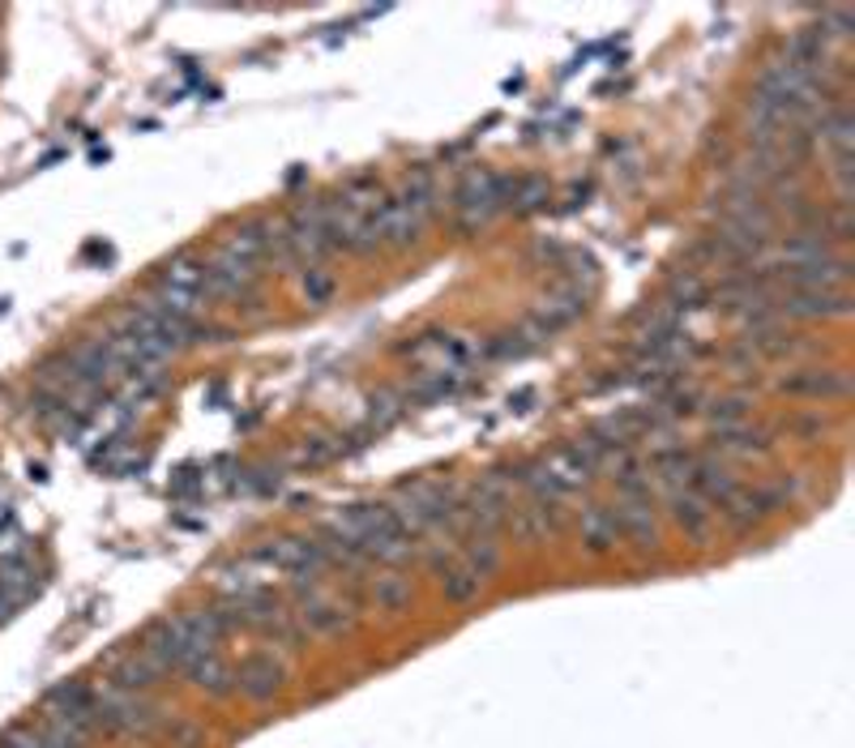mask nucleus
Returning <instances> with one entry per match:
<instances>
[{
  "mask_svg": "<svg viewBox=\"0 0 855 748\" xmlns=\"http://www.w3.org/2000/svg\"><path fill=\"white\" fill-rule=\"evenodd\" d=\"M210 300V266L197 257H171L158 270V295L154 304H163L176 317H197L202 304Z\"/></svg>",
  "mask_w": 855,
  "mask_h": 748,
  "instance_id": "nucleus-1",
  "label": "nucleus"
},
{
  "mask_svg": "<svg viewBox=\"0 0 855 748\" xmlns=\"http://www.w3.org/2000/svg\"><path fill=\"white\" fill-rule=\"evenodd\" d=\"M505 185H509V176H497V172H488V167L462 176V185H458V193H454L458 227H462V231L488 227L500 210H505Z\"/></svg>",
  "mask_w": 855,
  "mask_h": 748,
  "instance_id": "nucleus-2",
  "label": "nucleus"
},
{
  "mask_svg": "<svg viewBox=\"0 0 855 748\" xmlns=\"http://www.w3.org/2000/svg\"><path fill=\"white\" fill-rule=\"evenodd\" d=\"M775 313L779 321H830V317H847L852 313V295L847 291H779L775 295Z\"/></svg>",
  "mask_w": 855,
  "mask_h": 748,
  "instance_id": "nucleus-3",
  "label": "nucleus"
},
{
  "mask_svg": "<svg viewBox=\"0 0 855 748\" xmlns=\"http://www.w3.org/2000/svg\"><path fill=\"white\" fill-rule=\"evenodd\" d=\"M791 398H817V403H843L852 398V377L843 368H795L779 381Z\"/></svg>",
  "mask_w": 855,
  "mask_h": 748,
  "instance_id": "nucleus-4",
  "label": "nucleus"
},
{
  "mask_svg": "<svg viewBox=\"0 0 855 748\" xmlns=\"http://www.w3.org/2000/svg\"><path fill=\"white\" fill-rule=\"evenodd\" d=\"M235 688L248 701H270L283 688V663H275V655H248L235 668Z\"/></svg>",
  "mask_w": 855,
  "mask_h": 748,
  "instance_id": "nucleus-5",
  "label": "nucleus"
},
{
  "mask_svg": "<svg viewBox=\"0 0 855 748\" xmlns=\"http://www.w3.org/2000/svg\"><path fill=\"white\" fill-rule=\"evenodd\" d=\"M723 522L731 527V531H749L753 522H762L770 509H779V500H775V492H753V487H736L723 505Z\"/></svg>",
  "mask_w": 855,
  "mask_h": 748,
  "instance_id": "nucleus-6",
  "label": "nucleus"
},
{
  "mask_svg": "<svg viewBox=\"0 0 855 748\" xmlns=\"http://www.w3.org/2000/svg\"><path fill=\"white\" fill-rule=\"evenodd\" d=\"M667 509H672V518H676V527H680L685 535L706 540L714 514L706 509V500H702L693 487H672V492H667Z\"/></svg>",
  "mask_w": 855,
  "mask_h": 748,
  "instance_id": "nucleus-7",
  "label": "nucleus"
},
{
  "mask_svg": "<svg viewBox=\"0 0 855 748\" xmlns=\"http://www.w3.org/2000/svg\"><path fill=\"white\" fill-rule=\"evenodd\" d=\"M616 527L625 540H634L638 547H654L659 531H654V514H650V496H625L616 509Z\"/></svg>",
  "mask_w": 855,
  "mask_h": 748,
  "instance_id": "nucleus-8",
  "label": "nucleus"
},
{
  "mask_svg": "<svg viewBox=\"0 0 855 748\" xmlns=\"http://www.w3.org/2000/svg\"><path fill=\"white\" fill-rule=\"evenodd\" d=\"M689 487L711 505V500H727L740 483H736V476L723 467V462H714V458H693V471H689Z\"/></svg>",
  "mask_w": 855,
  "mask_h": 748,
  "instance_id": "nucleus-9",
  "label": "nucleus"
},
{
  "mask_svg": "<svg viewBox=\"0 0 855 748\" xmlns=\"http://www.w3.org/2000/svg\"><path fill=\"white\" fill-rule=\"evenodd\" d=\"M616 540H621V527H616V514L608 505L582 509V544L590 547V552H608Z\"/></svg>",
  "mask_w": 855,
  "mask_h": 748,
  "instance_id": "nucleus-10",
  "label": "nucleus"
},
{
  "mask_svg": "<svg viewBox=\"0 0 855 748\" xmlns=\"http://www.w3.org/2000/svg\"><path fill=\"white\" fill-rule=\"evenodd\" d=\"M43 710H48V719H65V714H90V710H94V693H90L86 684L65 681V684H56V688H48V697H43Z\"/></svg>",
  "mask_w": 855,
  "mask_h": 748,
  "instance_id": "nucleus-11",
  "label": "nucleus"
},
{
  "mask_svg": "<svg viewBox=\"0 0 855 748\" xmlns=\"http://www.w3.org/2000/svg\"><path fill=\"white\" fill-rule=\"evenodd\" d=\"M184 672H189V681L197 684V688H206V693H214V697H222V693H231V688H235V672H231L214 650L197 655Z\"/></svg>",
  "mask_w": 855,
  "mask_h": 748,
  "instance_id": "nucleus-12",
  "label": "nucleus"
},
{
  "mask_svg": "<svg viewBox=\"0 0 855 748\" xmlns=\"http://www.w3.org/2000/svg\"><path fill=\"white\" fill-rule=\"evenodd\" d=\"M158 676H167L154 659H145V655H129L116 672H112V684L120 688V693H142L150 684H158Z\"/></svg>",
  "mask_w": 855,
  "mask_h": 748,
  "instance_id": "nucleus-13",
  "label": "nucleus"
},
{
  "mask_svg": "<svg viewBox=\"0 0 855 748\" xmlns=\"http://www.w3.org/2000/svg\"><path fill=\"white\" fill-rule=\"evenodd\" d=\"M548 180H539V176H518V180H509L505 185V205L509 210H518V214H531V210H539V205L548 202Z\"/></svg>",
  "mask_w": 855,
  "mask_h": 748,
  "instance_id": "nucleus-14",
  "label": "nucleus"
},
{
  "mask_svg": "<svg viewBox=\"0 0 855 748\" xmlns=\"http://www.w3.org/2000/svg\"><path fill=\"white\" fill-rule=\"evenodd\" d=\"M714 445H718V449H727V454H766V449H770V436H766L762 428H744V423H736V428H718Z\"/></svg>",
  "mask_w": 855,
  "mask_h": 748,
  "instance_id": "nucleus-15",
  "label": "nucleus"
},
{
  "mask_svg": "<svg viewBox=\"0 0 855 748\" xmlns=\"http://www.w3.org/2000/svg\"><path fill=\"white\" fill-rule=\"evenodd\" d=\"M304 624L317 633H343L352 624V616H343V608L330 599H312V604H304Z\"/></svg>",
  "mask_w": 855,
  "mask_h": 748,
  "instance_id": "nucleus-16",
  "label": "nucleus"
},
{
  "mask_svg": "<svg viewBox=\"0 0 855 748\" xmlns=\"http://www.w3.org/2000/svg\"><path fill=\"white\" fill-rule=\"evenodd\" d=\"M693 458L698 454H689L685 445H667V449L654 454V471L663 479H672V483H680V479H689V471H693Z\"/></svg>",
  "mask_w": 855,
  "mask_h": 748,
  "instance_id": "nucleus-17",
  "label": "nucleus"
},
{
  "mask_svg": "<svg viewBox=\"0 0 855 748\" xmlns=\"http://www.w3.org/2000/svg\"><path fill=\"white\" fill-rule=\"evenodd\" d=\"M441 586H445V599H449V604H471V599L480 595L484 582H480L467 565H458V569H449V573L441 578Z\"/></svg>",
  "mask_w": 855,
  "mask_h": 748,
  "instance_id": "nucleus-18",
  "label": "nucleus"
},
{
  "mask_svg": "<svg viewBox=\"0 0 855 748\" xmlns=\"http://www.w3.org/2000/svg\"><path fill=\"white\" fill-rule=\"evenodd\" d=\"M35 591H39V582H0V624L22 612L35 599Z\"/></svg>",
  "mask_w": 855,
  "mask_h": 748,
  "instance_id": "nucleus-19",
  "label": "nucleus"
},
{
  "mask_svg": "<svg viewBox=\"0 0 855 748\" xmlns=\"http://www.w3.org/2000/svg\"><path fill=\"white\" fill-rule=\"evenodd\" d=\"M749 398L744 394H727V398H714L711 407H706V415H711L718 428H736V423H744L749 419Z\"/></svg>",
  "mask_w": 855,
  "mask_h": 748,
  "instance_id": "nucleus-20",
  "label": "nucleus"
},
{
  "mask_svg": "<svg viewBox=\"0 0 855 748\" xmlns=\"http://www.w3.org/2000/svg\"><path fill=\"white\" fill-rule=\"evenodd\" d=\"M377 599H381L385 608H403V604L411 599V586H407L403 578H381V582H377Z\"/></svg>",
  "mask_w": 855,
  "mask_h": 748,
  "instance_id": "nucleus-21",
  "label": "nucleus"
},
{
  "mask_svg": "<svg viewBox=\"0 0 855 748\" xmlns=\"http://www.w3.org/2000/svg\"><path fill=\"white\" fill-rule=\"evenodd\" d=\"M403 398H394V394H381V398H372V428L381 432V428H390L398 415H403V407H398Z\"/></svg>",
  "mask_w": 855,
  "mask_h": 748,
  "instance_id": "nucleus-22",
  "label": "nucleus"
},
{
  "mask_svg": "<svg viewBox=\"0 0 855 748\" xmlns=\"http://www.w3.org/2000/svg\"><path fill=\"white\" fill-rule=\"evenodd\" d=\"M304 291H308V300H312V304H321V300H326V295L334 291V278H330V274H321L317 266H312V270L304 274Z\"/></svg>",
  "mask_w": 855,
  "mask_h": 748,
  "instance_id": "nucleus-23",
  "label": "nucleus"
}]
</instances>
